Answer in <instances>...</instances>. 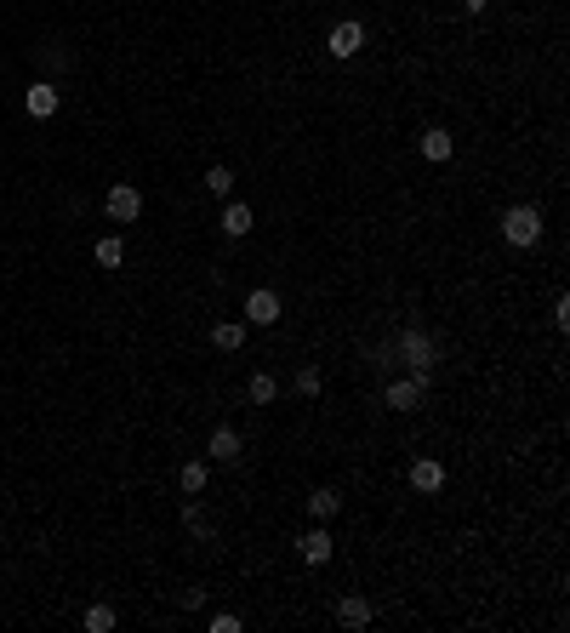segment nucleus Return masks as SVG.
<instances>
[{
  "mask_svg": "<svg viewBox=\"0 0 570 633\" xmlns=\"http://www.w3.org/2000/svg\"><path fill=\"white\" fill-rule=\"evenodd\" d=\"M394 360L405 366V371H416V377H434V366H439V348H434V337L422 331V326H405L394 337Z\"/></svg>",
  "mask_w": 570,
  "mask_h": 633,
  "instance_id": "obj_1",
  "label": "nucleus"
},
{
  "mask_svg": "<svg viewBox=\"0 0 570 633\" xmlns=\"http://www.w3.org/2000/svg\"><path fill=\"white\" fill-rule=\"evenodd\" d=\"M502 240L519 246V251H531L542 240V211L536 206H508V211H502Z\"/></svg>",
  "mask_w": 570,
  "mask_h": 633,
  "instance_id": "obj_2",
  "label": "nucleus"
},
{
  "mask_svg": "<svg viewBox=\"0 0 570 633\" xmlns=\"http://www.w3.org/2000/svg\"><path fill=\"white\" fill-rule=\"evenodd\" d=\"M103 211H109L115 228H132V223L143 217V188H137V183H115L109 195H103Z\"/></svg>",
  "mask_w": 570,
  "mask_h": 633,
  "instance_id": "obj_3",
  "label": "nucleus"
},
{
  "mask_svg": "<svg viewBox=\"0 0 570 633\" xmlns=\"http://www.w3.org/2000/svg\"><path fill=\"white\" fill-rule=\"evenodd\" d=\"M383 399H388V411H416L422 399H428V377H416V371H405V377H388Z\"/></svg>",
  "mask_w": 570,
  "mask_h": 633,
  "instance_id": "obj_4",
  "label": "nucleus"
},
{
  "mask_svg": "<svg viewBox=\"0 0 570 633\" xmlns=\"http://www.w3.org/2000/svg\"><path fill=\"white\" fill-rule=\"evenodd\" d=\"M325 52H331V57H360V52H365V24L343 17V24L325 35Z\"/></svg>",
  "mask_w": 570,
  "mask_h": 633,
  "instance_id": "obj_5",
  "label": "nucleus"
},
{
  "mask_svg": "<svg viewBox=\"0 0 570 633\" xmlns=\"http://www.w3.org/2000/svg\"><path fill=\"white\" fill-rule=\"evenodd\" d=\"M280 291H268V286H257V291H245V326H274L280 320Z\"/></svg>",
  "mask_w": 570,
  "mask_h": 633,
  "instance_id": "obj_6",
  "label": "nucleus"
},
{
  "mask_svg": "<svg viewBox=\"0 0 570 633\" xmlns=\"http://www.w3.org/2000/svg\"><path fill=\"white\" fill-rule=\"evenodd\" d=\"M411 491H416V497L445 491V462H439V457H416V462H411Z\"/></svg>",
  "mask_w": 570,
  "mask_h": 633,
  "instance_id": "obj_7",
  "label": "nucleus"
},
{
  "mask_svg": "<svg viewBox=\"0 0 570 633\" xmlns=\"http://www.w3.org/2000/svg\"><path fill=\"white\" fill-rule=\"evenodd\" d=\"M57 103H63V92L52 86V80H35V86L24 92V109H29V120H52V115H57Z\"/></svg>",
  "mask_w": 570,
  "mask_h": 633,
  "instance_id": "obj_8",
  "label": "nucleus"
},
{
  "mask_svg": "<svg viewBox=\"0 0 570 633\" xmlns=\"http://www.w3.org/2000/svg\"><path fill=\"white\" fill-rule=\"evenodd\" d=\"M205 451H211V457H217V462H223V468H228V462H240V451H245V439H240V428H228V422H217V428H211V439H205Z\"/></svg>",
  "mask_w": 570,
  "mask_h": 633,
  "instance_id": "obj_9",
  "label": "nucleus"
},
{
  "mask_svg": "<svg viewBox=\"0 0 570 633\" xmlns=\"http://www.w3.org/2000/svg\"><path fill=\"white\" fill-rule=\"evenodd\" d=\"M371 617H376V610H371L365 594H343V599H336V622H343V628H371Z\"/></svg>",
  "mask_w": 570,
  "mask_h": 633,
  "instance_id": "obj_10",
  "label": "nucleus"
},
{
  "mask_svg": "<svg viewBox=\"0 0 570 633\" xmlns=\"http://www.w3.org/2000/svg\"><path fill=\"white\" fill-rule=\"evenodd\" d=\"M297 548H303V559H308V565H325V559L336 554V542H331V531H325V525H308Z\"/></svg>",
  "mask_w": 570,
  "mask_h": 633,
  "instance_id": "obj_11",
  "label": "nucleus"
},
{
  "mask_svg": "<svg viewBox=\"0 0 570 633\" xmlns=\"http://www.w3.org/2000/svg\"><path fill=\"white\" fill-rule=\"evenodd\" d=\"M251 223H257V211H251L245 200H228V206H223V235H228V240H245Z\"/></svg>",
  "mask_w": 570,
  "mask_h": 633,
  "instance_id": "obj_12",
  "label": "nucleus"
},
{
  "mask_svg": "<svg viewBox=\"0 0 570 633\" xmlns=\"http://www.w3.org/2000/svg\"><path fill=\"white\" fill-rule=\"evenodd\" d=\"M456 155V137L445 132V126H434V132H422V160H434V166H445Z\"/></svg>",
  "mask_w": 570,
  "mask_h": 633,
  "instance_id": "obj_13",
  "label": "nucleus"
},
{
  "mask_svg": "<svg viewBox=\"0 0 570 633\" xmlns=\"http://www.w3.org/2000/svg\"><path fill=\"white\" fill-rule=\"evenodd\" d=\"M211 343H217V354H240L245 348V320H217L211 326Z\"/></svg>",
  "mask_w": 570,
  "mask_h": 633,
  "instance_id": "obj_14",
  "label": "nucleus"
},
{
  "mask_svg": "<svg viewBox=\"0 0 570 633\" xmlns=\"http://www.w3.org/2000/svg\"><path fill=\"white\" fill-rule=\"evenodd\" d=\"M183 531H188V537H200V542H211V537H217V519H211L200 502H183Z\"/></svg>",
  "mask_w": 570,
  "mask_h": 633,
  "instance_id": "obj_15",
  "label": "nucleus"
},
{
  "mask_svg": "<svg viewBox=\"0 0 570 633\" xmlns=\"http://www.w3.org/2000/svg\"><path fill=\"white\" fill-rule=\"evenodd\" d=\"M336 514H343V497H336L331 491V485H320V491H308V519H336Z\"/></svg>",
  "mask_w": 570,
  "mask_h": 633,
  "instance_id": "obj_16",
  "label": "nucleus"
},
{
  "mask_svg": "<svg viewBox=\"0 0 570 633\" xmlns=\"http://www.w3.org/2000/svg\"><path fill=\"white\" fill-rule=\"evenodd\" d=\"M92 257H97V268H120V263H125V240H120V235H103V240L92 246Z\"/></svg>",
  "mask_w": 570,
  "mask_h": 633,
  "instance_id": "obj_17",
  "label": "nucleus"
},
{
  "mask_svg": "<svg viewBox=\"0 0 570 633\" xmlns=\"http://www.w3.org/2000/svg\"><path fill=\"white\" fill-rule=\"evenodd\" d=\"M205 479H211V462H183V474H177L183 497H200V491H205Z\"/></svg>",
  "mask_w": 570,
  "mask_h": 633,
  "instance_id": "obj_18",
  "label": "nucleus"
},
{
  "mask_svg": "<svg viewBox=\"0 0 570 633\" xmlns=\"http://www.w3.org/2000/svg\"><path fill=\"white\" fill-rule=\"evenodd\" d=\"M245 394H251V406H274V399H280V383H274L268 371H257V377L245 383Z\"/></svg>",
  "mask_w": 570,
  "mask_h": 633,
  "instance_id": "obj_19",
  "label": "nucleus"
},
{
  "mask_svg": "<svg viewBox=\"0 0 570 633\" xmlns=\"http://www.w3.org/2000/svg\"><path fill=\"white\" fill-rule=\"evenodd\" d=\"M80 628H86V633H115V605H86Z\"/></svg>",
  "mask_w": 570,
  "mask_h": 633,
  "instance_id": "obj_20",
  "label": "nucleus"
},
{
  "mask_svg": "<svg viewBox=\"0 0 570 633\" xmlns=\"http://www.w3.org/2000/svg\"><path fill=\"white\" fill-rule=\"evenodd\" d=\"M291 388H297L303 399H314V394H320V388H325V377H320V366H297V377H291Z\"/></svg>",
  "mask_w": 570,
  "mask_h": 633,
  "instance_id": "obj_21",
  "label": "nucleus"
},
{
  "mask_svg": "<svg viewBox=\"0 0 570 633\" xmlns=\"http://www.w3.org/2000/svg\"><path fill=\"white\" fill-rule=\"evenodd\" d=\"M205 188H211L217 200H228V195H235V172H228V166H211V172H205Z\"/></svg>",
  "mask_w": 570,
  "mask_h": 633,
  "instance_id": "obj_22",
  "label": "nucleus"
},
{
  "mask_svg": "<svg viewBox=\"0 0 570 633\" xmlns=\"http://www.w3.org/2000/svg\"><path fill=\"white\" fill-rule=\"evenodd\" d=\"M245 622L235 617V610H217V617H211V633H240Z\"/></svg>",
  "mask_w": 570,
  "mask_h": 633,
  "instance_id": "obj_23",
  "label": "nucleus"
},
{
  "mask_svg": "<svg viewBox=\"0 0 570 633\" xmlns=\"http://www.w3.org/2000/svg\"><path fill=\"white\" fill-rule=\"evenodd\" d=\"M205 605V588H183V610H200Z\"/></svg>",
  "mask_w": 570,
  "mask_h": 633,
  "instance_id": "obj_24",
  "label": "nucleus"
},
{
  "mask_svg": "<svg viewBox=\"0 0 570 633\" xmlns=\"http://www.w3.org/2000/svg\"><path fill=\"white\" fill-rule=\"evenodd\" d=\"M554 326H559V331L570 326V297H559V303H554Z\"/></svg>",
  "mask_w": 570,
  "mask_h": 633,
  "instance_id": "obj_25",
  "label": "nucleus"
},
{
  "mask_svg": "<svg viewBox=\"0 0 570 633\" xmlns=\"http://www.w3.org/2000/svg\"><path fill=\"white\" fill-rule=\"evenodd\" d=\"M485 6H502V0H485Z\"/></svg>",
  "mask_w": 570,
  "mask_h": 633,
  "instance_id": "obj_26",
  "label": "nucleus"
}]
</instances>
